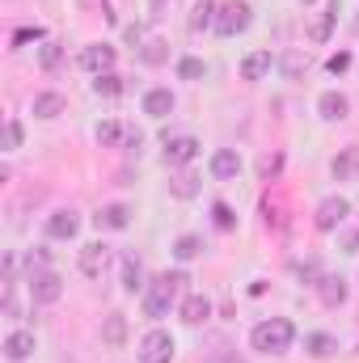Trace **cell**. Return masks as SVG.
<instances>
[{
    "label": "cell",
    "instance_id": "obj_15",
    "mask_svg": "<svg viewBox=\"0 0 359 363\" xmlns=\"http://www.w3.org/2000/svg\"><path fill=\"white\" fill-rule=\"evenodd\" d=\"M330 174H334L338 182H355L359 178V148H355V144H351V148H343V152L334 157Z\"/></svg>",
    "mask_w": 359,
    "mask_h": 363
},
{
    "label": "cell",
    "instance_id": "obj_35",
    "mask_svg": "<svg viewBox=\"0 0 359 363\" xmlns=\"http://www.w3.org/2000/svg\"><path fill=\"white\" fill-rule=\"evenodd\" d=\"M21 148V123L17 118H4V152Z\"/></svg>",
    "mask_w": 359,
    "mask_h": 363
},
{
    "label": "cell",
    "instance_id": "obj_18",
    "mask_svg": "<svg viewBox=\"0 0 359 363\" xmlns=\"http://www.w3.org/2000/svg\"><path fill=\"white\" fill-rule=\"evenodd\" d=\"M101 342L114 347V351L127 342V317H123V313H110V317L101 321Z\"/></svg>",
    "mask_w": 359,
    "mask_h": 363
},
{
    "label": "cell",
    "instance_id": "obj_30",
    "mask_svg": "<svg viewBox=\"0 0 359 363\" xmlns=\"http://www.w3.org/2000/svg\"><path fill=\"white\" fill-rule=\"evenodd\" d=\"M38 64H43L47 72H55V68L64 64V47H60V43H43V51H38Z\"/></svg>",
    "mask_w": 359,
    "mask_h": 363
},
{
    "label": "cell",
    "instance_id": "obj_1",
    "mask_svg": "<svg viewBox=\"0 0 359 363\" xmlns=\"http://www.w3.org/2000/svg\"><path fill=\"white\" fill-rule=\"evenodd\" d=\"M186 283H190L186 271H165L157 283H148V291H144V317H153V321L170 317V308H174V300H178V291Z\"/></svg>",
    "mask_w": 359,
    "mask_h": 363
},
{
    "label": "cell",
    "instance_id": "obj_12",
    "mask_svg": "<svg viewBox=\"0 0 359 363\" xmlns=\"http://www.w3.org/2000/svg\"><path fill=\"white\" fill-rule=\"evenodd\" d=\"M241 174V157H237V148H216L211 152V178L228 182Z\"/></svg>",
    "mask_w": 359,
    "mask_h": 363
},
{
    "label": "cell",
    "instance_id": "obj_36",
    "mask_svg": "<svg viewBox=\"0 0 359 363\" xmlns=\"http://www.w3.org/2000/svg\"><path fill=\"white\" fill-rule=\"evenodd\" d=\"M38 38H43V30H38V26H26V30H17V34H13V47H26V43H38Z\"/></svg>",
    "mask_w": 359,
    "mask_h": 363
},
{
    "label": "cell",
    "instance_id": "obj_39",
    "mask_svg": "<svg viewBox=\"0 0 359 363\" xmlns=\"http://www.w3.org/2000/svg\"><path fill=\"white\" fill-rule=\"evenodd\" d=\"M211 363H237V355H228V351H216V355H211Z\"/></svg>",
    "mask_w": 359,
    "mask_h": 363
},
{
    "label": "cell",
    "instance_id": "obj_25",
    "mask_svg": "<svg viewBox=\"0 0 359 363\" xmlns=\"http://www.w3.org/2000/svg\"><path fill=\"white\" fill-rule=\"evenodd\" d=\"M304 347H309V355H313V359H326V355H334V351H338V342H334L330 334H309V338H304Z\"/></svg>",
    "mask_w": 359,
    "mask_h": 363
},
{
    "label": "cell",
    "instance_id": "obj_2",
    "mask_svg": "<svg viewBox=\"0 0 359 363\" xmlns=\"http://www.w3.org/2000/svg\"><path fill=\"white\" fill-rule=\"evenodd\" d=\"M250 342H254V351H263V355H283V351H292V342H296V325H292L287 317L258 321L254 334H250Z\"/></svg>",
    "mask_w": 359,
    "mask_h": 363
},
{
    "label": "cell",
    "instance_id": "obj_31",
    "mask_svg": "<svg viewBox=\"0 0 359 363\" xmlns=\"http://www.w3.org/2000/svg\"><path fill=\"white\" fill-rule=\"evenodd\" d=\"M211 224H216L220 233H233V228H237V216H233V207H228V203H216V207H211Z\"/></svg>",
    "mask_w": 359,
    "mask_h": 363
},
{
    "label": "cell",
    "instance_id": "obj_9",
    "mask_svg": "<svg viewBox=\"0 0 359 363\" xmlns=\"http://www.w3.org/2000/svg\"><path fill=\"white\" fill-rule=\"evenodd\" d=\"M313 287H317V300H321L326 308H338V304H347V279H343V274H321Z\"/></svg>",
    "mask_w": 359,
    "mask_h": 363
},
{
    "label": "cell",
    "instance_id": "obj_27",
    "mask_svg": "<svg viewBox=\"0 0 359 363\" xmlns=\"http://www.w3.org/2000/svg\"><path fill=\"white\" fill-rule=\"evenodd\" d=\"M123 287H127V291H140V287H144V267H140L136 258H123Z\"/></svg>",
    "mask_w": 359,
    "mask_h": 363
},
{
    "label": "cell",
    "instance_id": "obj_28",
    "mask_svg": "<svg viewBox=\"0 0 359 363\" xmlns=\"http://www.w3.org/2000/svg\"><path fill=\"white\" fill-rule=\"evenodd\" d=\"M93 93H97V97H118V93H123V77H114V72H101V77L93 81Z\"/></svg>",
    "mask_w": 359,
    "mask_h": 363
},
{
    "label": "cell",
    "instance_id": "obj_4",
    "mask_svg": "<svg viewBox=\"0 0 359 363\" xmlns=\"http://www.w3.org/2000/svg\"><path fill=\"white\" fill-rule=\"evenodd\" d=\"M347 216H351V203H347L343 194H330V199H321V203H317L313 224H317L321 233H334V228H343V224H347Z\"/></svg>",
    "mask_w": 359,
    "mask_h": 363
},
{
    "label": "cell",
    "instance_id": "obj_33",
    "mask_svg": "<svg viewBox=\"0 0 359 363\" xmlns=\"http://www.w3.org/2000/svg\"><path fill=\"white\" fill-rule=\"evenodd\" d=\"M118 140H123V127H118L114 118H106V123L97 127V144H106V148H114Z\"/></svg>",
    "mask_w": 359,
    "mask_h": 363
},
{
    "label": "cell",
    "instance_id": "obj_23",
    "mask_svg": "<svg viewBox=\"0 0 359 363\" xmlns=\"http://www.w3.org/2000/svg\"><path fill=\"white\" fill-rule=\"evenodd\" d=\"M334 21H338V0H330V13H321V17L313 21V30H309V34H313V43H326V38H330V30H334Z\"/></svg>",
    "mask_w": 359,
    "mask_h": 363
},
{
    "label": "cell",
    "instance_id": "obj_6",
    "mask_svg": "<svg viewBox=\"0 0 359 363\" xmlns=\"http://www.w3.org/2000/svg\"><path fill=\"white\" fill-rule=\"evenodd\" d=\"M30 296H34V304H55L64 296V279L55 271H34L30 274Z\"/></svg>",
    "mask_w": 359,
    "mask_h": 363
},
{
    "label": "cell",
    "instance_id": "obj_34",
    "mask_svg": "<svg viewBox=\"0 0 359 363\" xmlns=\"http://www.w3.org/2000/svg\"><path fill=\"white\" fill-rule=\"evenodd\" d=\"M279 169H283V157H279V152H267V157L258 161V174H263V182H275V178H279Z\"/></svg>",
    "mask_w": 359,
    "mask_h": 363
},
{
    "label": "cell",
    "instance_id": "obj_17",
    "mask_svg": "<svg viewBox=\"0 0 359 363\" xmlns=\"http://www.w3.org/2000/svg\"><path fill=\"white\" fill-rule=\"evenodd\" d=\"M144 114H148V118H165V114H174V93L170 89H148L144 93Z\"/></svg>",
    "mask_w": 359,
    "mask_h": 363
},
{
    "label": "cell",
    "instance_id": "obj_16",
    "mask_svg": "<svg viewBox=\"0 0 359 363\" xmlns=\"http://www.w3.org/2000/svg\"><path fill=\"white\" fill-rule=\"evenodd\" d=\"M207 317H211V300H207V296L194 291V296L182 300V321H186V325H203Z\"/></svg>",
    "mask_w": 359,
    "mask_h": 363
},
{
    "label": "cell",
    "instance_id": "obj_14",
    "mask_svg": "<svg viewBox=\"0 0 359 363\" xmlns=\"http://www.w3.org/2000/svg\"><path fill=\"white\" fill-rule=\"evenodd\" d=\"M317 110H321V118H330V123H343V118H347V114H351V101H347V97H343V93H321V97H317Z\"/></svg>",
    "mask_w": 359,
    "mask_h": 363
},
{
    "label": "cell",
    "instance_id": "obj_32",
    "mask_svg": "<svg viewBox=\"0 0 359 363\" xmlns=\"http://www.w3.org/2000/svg\"><path fill=\"white\" fill-rule=\"evenodd\" d=\"M178 77H182V81H203V77H207V64H203V60H194V55H186V60L178 64Z\"/></svg>",
    "mask_w": 359,
    "mask_h": 363
},
{
    "label": "cell",
    "instance_id": "obj_7",
    "mask_svg": "<svg viewBox=\"0 0 359 363\" xmlns=\"http://www.w3.org/2000/svg\"><path fill=\"white\" fill-rule=\"evenodd\" d=\"M106 267H110V245H101V241L81 245V274H85V279H101Z\"/></svg>",
    "mask_w": 359,
    "mask_h": 363
},
{
    "label": "cell",
    "instance_id": "obj_8",
    "mask_svg": "<svg viewBox=\"0 0 359 363\" xmlns=\"http://www.w3.org/2000/svg\"><path fill=\"white\" fill-rule=\"evenodd\" d=\"M77 233H81V216H77L72 207H64V211L47 216V237H51V241H72Z\"/></svg>",
    "mask_w": 359,
    "mask_h": 363
},
{
    "label": "cell",
    "instance_id": "obj_38",
    "mask_svg": "<svg viewBox=\"0 0 359 363\" xmlns=\"http://www.w3.org/2000/svg\"><path fill=\"white\" fill-rule=\"evenodd\" d=\"M300 68H309V60H300V55H287V60H283V72H287V77H300Z\"/></svg>",
    "mask_w": 359,
    "mask_h": 363
},
{
    "label": "cell",
    "instance_id": "obj_22",
    "mask_svg": "<svg viewBox=\"0 0 359 363\" xmlns=\"http://www.w3.org/2000/svg\"><path fill=\"white\" fill-rule=\"evenodd\" d=\"M64 114V97L60 93H38L34 97V118H60Z\"/></svg>",
    "mask_w": 359,
    "mask_h": 363
},
{
    "label": "cell",
    "instance_id": "obj_37",
    "mask_svg": "<svg viewBox=\"0 0 359 363\" xmlns=\"http://www.w3.org/2000/svg\"><path fill=\"white\" fill-rule=\"evenodd\" d=\"M326 68H330L334 77H343V72L351 68V55H347V51H338V55H330V64H326Z\"/></svg>",
    "mask_w": 359,
    "mask_h": 363
},
{
    "label": "cell",
    "instance_id": "obj_19",
    "mask_svg": "<svg viewBox=\"0 0 359 363\" xmlns=\"http://www.w3.org/2000/svg\"><path fill=\"white\" fill-rule=\"evenodd\" d=\"M30 351H34V334H30V330H13V334L4 338V355L13 363H21Z\"/></svg>",
    "mask_w": 359,
    "mask_h": 363
},
{
    "label": "cell",
    "instance_id": "obj_5",
    "mask_svg": "<svg viewBox=\"0 0 359 363\" xmlns=\"http://www.w3.org/2000/svg\"><path fill=\"white\" fill-rule=\"evenodd\" d=\"M174 359V338L165 330H148L140 338V363H170Z\"/></svg>",
    "mask_w": 359,
    "mask_h": 363
},
{
    "label": "cell",
    "instance_id": "obj_13",
    "mask_svg": "<svg viewBox=\"0 0 359 363\" xmlns=\"http://www.w3.org/2000/svg\"><path fill=\"white\" fill-rule=\"evenodd\" d=\"M93 220H97V228H114V233H123V228L131 224V207H127V203H106Z\"/></svg>",
    "mask_w": 359,
    "mask_h": 363
},
{
    "label": "cell",
    "instance_id": "obj_10",
    "mask_svg": "<svg viewBox=\"0 0 359 363\" xmlns=\"http://www.w3.org/2000/svg\"><path fill=\"white\" fill-rule=\"evenodd\" d=\"M81 68L93 72V77L110 72V68H114V47H106V43H89V47L81 51Z\"/></svg>",
    "mask_w": 359,
    "mask_h": 363
},
{
    "label": "cell",
    "instance_id": "obj_26",
    "mask_svg": "<svg viewBox=\"0 0 359 363\" xmlns=\"http://www.w3.org/2000/svg\"><path fill=\"white\" fill-rule=\"evenodd\" d=\"M140 60H144V64H153V68H157V64H165V60H170V43H161V38L144 43V47H140Z\"/></svg>",
    "mask_w": 359,
    "mask_h": 363
},
{
    "label": "cell",
    "instance_id": "obj_40",
    "mask_svg": "<svg viewBox=\"0 0 359 363\" xmlns=\"http://www.w3.org/2000/svg\"><path fill=\"white\" fill-rule=\"evenodd\" d=\"M300 4H313V0H300Z\"/></svg>",
    "mask_w": 359,
    "mask_h": 363
},
{
    "label": "cell",
    "instance_id": "obj_29",
    "mask_svg": "<svg viewBox=\"0 0 359 363\" xmlns=\"http://www.w3.org/2000/svg\"><path fill=\"white\" fill-rule=\"evenodd\" d=\"M216 13H220V9H216L211 0H203V4L194 9V17H190V30H207V26H216Z\"/></svg>",
    "mask_w": 359,
    "mask_h": 363
},
{
    "label": "cell",
    "instance_id": "obj_21",
    "mask_svg": "<svg viewBox=\"0 0 359 363\" xmlns=\"http://www.w3.org/2000/svg\"><path fill=\"white\" fill-rule=\"evenodd\" d=\"M267 72H270V51H250L245 64H241V77L245 81H263Z\"/></svg>",
    "mask_w": 359,
    "mask_h": 363
},
{
    "label": "cell",
    "instance_id": "obj_3",
    "mask_svg": "<svg viewBox=\"0 0 359 363\" xmlns=\"http://www.w3.org/2000/svg\"><path fill=\"white\" fill-rule=\"evenodd\" d=\"M250 21H254V9H250L245 0H228V4H220V13H216V34H220V38H237V34L250 30Z\"/></svg>",
    "mask_w": 359,
    "mask_h": 363
},
{
    "label": "cell",
    "instance_id": "obj_24",
    "mask_svg": "<svg viewBox=\"0 0 359 363\" xmlns=\"http://www.w3.org/2000/svg\"><path fill=\"white\" fill-rule=\"evenodd\" d=\"M199 254H203V237L186 233V237L174 241V258H178V262H190V258H199Z\"/></svg>",
    "mask_w": 359,
    "mask_h": 363
},
{
    "label": "cell",
    "instance_id": "obj_20",
    "mask_svg": "<svg viewBox=\"0 0 359 363\" xmlns=\"http://www.w3.org/2000/svg\"><path fill=\"white\" fill-rule=\"evenodd\" d=\"M199 186H203V178H199L194 169H178V174L170 178V194H174V199H194Z\"/></svg>",
    "mask_w": 359,
    "mask_h": 363
},
{
    "label": "cell",
    "instance_id": "obj_11",
    "mask_svg": "<svg viewBox=\"0 0 359 363\" xmlns=\"http://www.w3.org/2000/svg\"><path fill=\"white\" fill-rule=\"evenodd\" d=\"M194 157H199V140H194V135H178V140H165V161H170V165L186 169V165H190Z\"/></svg>",
    "mask_w": 359,
    "mask_h": 363
}]
</instances>
